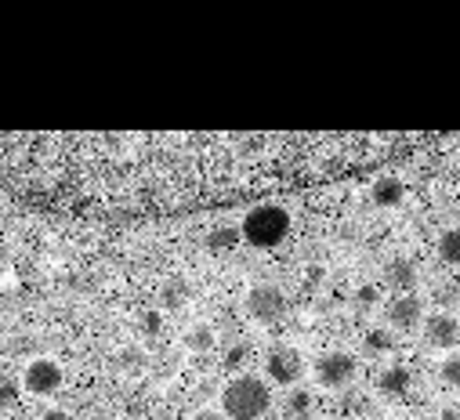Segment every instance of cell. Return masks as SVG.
<instances>
[{
  "label": "cell",
  "mask_w": 460,
  "mask_h": 420,
  "mask_svg": "<svg viewBox=\"0 0 460 420\" xmlns=\"http://www.w3.org/2000/svg\"><path fill=\"white\" fill-rule=\"evenodd\" d=\"M240 236L258 250H272L290 236V214L276 203L254 206V210H247V218L240 225Z\"/></svg>",
  "instance_id": "2"
},
{
  "label": "cell",
  "mask_w": 460,
  "mask_h": 420,
  "mask_svg": "<svg viewBox=\"0 0 460 420\" xmlns=\"http://www.w3.org/2000/svg\"><path fill=\"white\" fill-rule=\"evenodd\" d=\"M356 359L349 355V352H323L319 359H315V366H312V373H315V384L319 388H326V391H341V388H349L352 381H356Z\"/></svg>",
  "instance_id": "5"
},
{
  "label": "cell",
  "mask_w": 460,
  "mask_h": 420,
  "mask_svg": "<svg viewBox=\"0 0 460 420\" xmlns=\"http://www.w3.org/2000/svg\"><path fill=\"white\" fill-rule=\"evenodd\" d=\"M438 381L449 384V388H460V352H449V355L438 363Z\"/></svg>",
  "instance_id": "14"
},
{
  "label": "cell",
  "mask_w": 460,
  "mask_h": 420,
  "mask_svg": "<svg viewBox=\"0 0 460 420\" xmlns=\"http://www.w3.org/2000/svg\"><path fill=\"white\" fill-rule=\"evenodd\" d=\"M356 301L367 308V304H374V301H377V290H374V286H359V290H356Z\"/></svg>",
  "instance_id": "21"
},
{
  "label": "cell",
  "mask_w": 460,
  "mask_h": 420,
  "mask_svg": "<svg viewBox=\"0 0 460 420\" xmlns=\"http://www.w3.org/2000/svg\"><path fill=\"white\" fill-rule=\"evenodd\" d=\"M192 420H225V413H217V409H199Z\"/></svg>",
  "instance_id": "23"
},
{
  "label": "cell",
  "mask_w": 460,
  "mask_h": 420,
  "mask_svg": "<svg viewBox=\"0 0 460 420\" xmlns=\"http://www.w3.org/2000/svg\"><path fill=\"white\" fill-rule=\"evenodd\" d=\"M385 279L399 290V293H410L413 286H417V268H413V261H392L388 268H385Z\"/></svg>",
  "instance_id": "11"
},
{
  "label": "cell",
  "mask_w": 460,
  "mask_h": 420,
  "mask_svg": "<svg viewBox=\"0 0 460 420\" xmlns=\"http://www.w3.org/2000/svg\"><path fill=\"white\" fill-rule=\"evenodd\" d=\"M308 409H312V395L301 391V388H294V391L287 395V416H305V420H308Z\"/></svg>",
  "instance_id": "16"
},
{
  "label": "cell",
  "mask_w": 460,
  "mask_h": 420,
  "mask_svg": "<svg viewBox=\"0 0 460 420\" xmlns=\"http://www.w3.org/2000/svg\"><path fill=\"white\" fill-rule=\"evenodd\" d=\"M138 327H142L146 337H156V334L164 330V311H156V308L142 311V315H138Z\"/></svg>",
  "instance_id": "17"
},
{
  "label": "cell",
  "mask_w": 460,
  "mask_h": 420,
  "mask_svg": "<svg viewBox=\"0 0 460 420\" xmlns=\"http://www.w3.org/2000/svg\"><path fill=\"white\" fill-rule=\"evenodd\" d=\"M370 196H374L377 206H399L402 196H406V185H402V178H377Z\"/></svg>",
  "instance_id": "10"
},
{
  "label": "cell",
  "mask_w": 460,
  "mask_h": 420,
  "mask_svg": "<svg viewBox=\"0 0 460 420\" xmlns=\"http://www.w3.org/2000/svg\"><path fill=\"white\" fill-rule=\"evenodd\" d=\"M272 409V388L258 373H240L221 388V413L228 420H261Z\"/></svg>",
  "instance_id": "1"
},
{
  "label": "cell",
  "mask_w": 460,
  "mask_h": 420,
  "mask_svg": "<svg viewBox=\"0 0 460 420\" xmlns=\"http://www.w3.org/2000/svg\"><path fill=\"white\" fill-rule=\"evenodd\" d=\"M62 377H66V373H62V366H58L51 355H37V359L26 363L19 384H22V391L33 395V398H51V395L62 388Z\"/></svg>",
  "instance_id": "4"
},
{
  "label": "cell",
  "mask_w": 460,
  "mask_h": 420,
  "mask_svg": "<svg viewBox=\"0 0 460 420\" xmlns=\"http://www.w3.org/2000/svg\"><path fill=\"white\" fill-rule=\"evenodd\" d=\"M377 388H381L385 395H402V391H410V370H406V366H388V370L381 373Z\"/></svg>",
  "instance_id": "12"
},
{
  "label": "cell",
  "mask_w": 460,
  "mask_h": 420,
  "mask_svg": "<svg viewBox=\"0 0 460 420\" xmlns=\"http://www.w3.org/2000/svg\"><path fill=\"white\" fill-rule=\"evenodd\" d=\"M214 345H217V334H214L210 323H192L181 337V348L192 352V355H207V352H214Z\"/></svg>",
  "instance_id": "9"
},
{
  "label": "cell",
  "mask_w": 460,
  "mask_h": 420,
  "mask_svg": "<svg viewBox=\"0 0 460 420\" xmlns=\"http://www.w3.org/2000/svg\"><path fill=\"white\" fill-rule=\"evenodd\" d=\"M19 395H22V384H19V381L0 377V413L15 409V406H19Z\"/></svg>",
  "instance_id": "15"
},
{
  "label": "cell",
  "mask_w": 460,
  "mask_h": 420,
  "mask_svg": "<svg viewBox=\"0 0 460 420\" xmlns=\"http://www.w3.org/2000/svg\"><path fill=\"white\" fill-rule=\"evenodd\" d=\"M392 348V334L388 330H370L367 334V352H388Z\"/></svg>",
  "instance_id": "19"
},
{
  "label": "cell",
  "mask_w": 460,
  "mask_h": 420,
  "mask_svg": "<svg viewBox=\"0 0 460 420\" xmlns=\"http://www.w3.org/2000/svg\"><path fill=\"white\" fill-rule=\"evenodd\" d=\"M33 420H69V416H66V409H44V413H37Z\"/></svg>",
  "instance_id": "22"
},
{
  "label": "cell",
  "mask_w": 460,
  "mask_h": 420,
  "mask_svg": "<svg viewBox=\"0 0 460 420\" xmlns=\"http://www.w3.org/2000/svg\"><path fill=\"white\" fill-rule=\"evenodd\" d=\"M164 301H167L171 308H178V304L185 301V283H181V279H171V283H164Z\"/></svg>",
  "instance_id": "18"
},
{
  "label": "cell",
  "mask_w": 460,
  "mask_h": 420,
  "mask_svg": "<svg viewBox=\"0 0 460 420\" xmlns=\"http://www.w3.org/2000/svg\"><path fill=\"white\" fill-rule=\"evenodd\" d=\"M438 258H442L446 265H460V229L442 232V240H438Z\"/></svg>",
  "instance_id": "13"
},
{
  "label": "cell",
  "mask_w": 460,
  "mask_h": 420,
  "mask_svg": "<svg viewBox=\"0 0 460 420\" xmlns=\"http://www.w3.org/2000/svg\"><path fill=\"white\" fill-rule=\"evenodd\" d=\"M424 341L431 348H456L460 345V323L446 311H435L431 319H424Z\"/></svg>",
  "instance_id": "8"
},
{
  "label": "cell",
  "mask_w": 460,
  "mask_h": 420,
  "mask_svg": "<svg viewBox=\"0 0 460 420\" xmlns=\"http://www.w3.org/2000/svg\"><path fill=\"white\" fill-rule=\"evenodd\" d=\"M225 243H228V247L236 243V232H233V229H228V232H225V229H217V232H214V240H210V247H225Z\"/></svg>",
  "instance_id": "20"
},
{
  "label": "cell",
  "mask_w": 460,
  "mask_h": 420,
  "mask_svg": "<svg viewBox=\"0 0 460 420\" xmlns=\"http://www.w3.org/2000/svg\"><path fill=\"white\" fill-rule=\"evenodd\" d=\"M449 420H460V409H456V413H449Z\"/></svg>",
  "instance_id": "24"
},
{
  "label": "cell",
  "mask_w": 460,
  "mask_h": 420,
  "mask_svg": "<svg viewBox=\"0 0 460 420\" xmlns=\"http://www.w3.org/2000/svg\"><path fill=\"white\" fill-rule=\"evenodd\" d=\"M308 420H323V416H308Z\"/></svg>",
  "instance_id": "25"
},
{
  "label": "cell",
  "mask_w": 460,
  "mask_h": 420,
  "mask_svg": "<svg viewBox=\"0 0 460 420\" xmlns=\"http://www.w3.org/2000/svg\"><path fill=\"white\" fill-rule=\"evenodd\" d=\"M243 308L254 323L261 327H276L283 315H287V293L276 286V283H254L243 297Z\"/></svg>",
  "instance_id": "3"
},
{
  "label": "cell",
  "mask_w": 460,
  "mask_h": 420,
  "mask_svg": "<svg viewBox=\"0 0 460 420\" xmlns=\"http://www.w3.org/2000/svg\"><path fill=\"white\" fill-rule=\"evenodd\" d=\"M305 373V355L294 348V345H276L269 355H265V377L283 384V388H294Z\"/></svg>",
  "instance_id": "6"
},
{
  "label": "cell",
  "mask_w": 460,
  "mask_h": 420,
  "mask_svg": "<svg viewBox=\"0 0 460 420\" xmlns=\"http://www.w3.org/2000/svg\"><path fill=\"white\" fill-rule=\"evenodd\" d=\"M388 323H392L395 330H402V334L417 330V327L424 323V301L413 297V293H399V297L388 304Z\"/></svg>",
  "instance_id": "7"
}]
</instances>
